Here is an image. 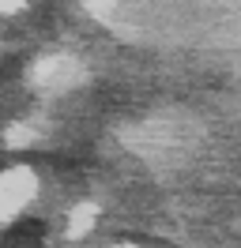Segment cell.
<instances>
[{"mask_svg":"<svg viewBox=\"0 0 241 248\" xmlns=\"http://www.w3.org/2000/svg\"><path fill=\"white\" fill-rule=\"evenodd\" d=\"M15 68H19V57H4L0 61V76H15Z\"/></svg>","mask_w":241,"mask_h":248,"instance_id":"cell-2","label":"cell"},{"mask_svg":"<svg viewBox=\"0 0 241 248\" xmlns=\"http://www.w3.org/2000/svg\"><path fill=\"white\" fill-rule=\"evenodd\" d=\"M45 237V226L38 218H23V222H15L8 230L0 233V248H38Z\"/></svg>","mask_w":241,"mask_h":248,"instance_id":"cell-1","label":"cell"}]
</instances>
